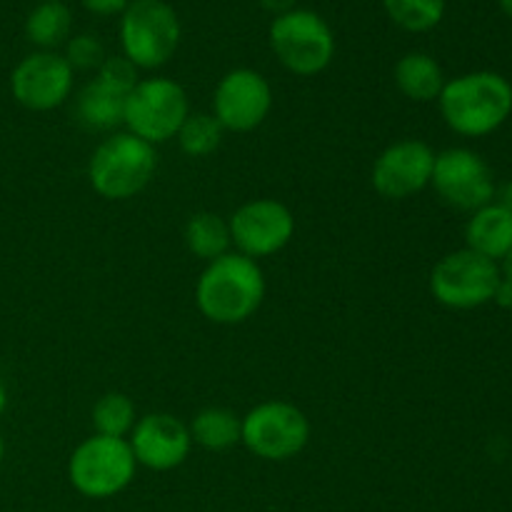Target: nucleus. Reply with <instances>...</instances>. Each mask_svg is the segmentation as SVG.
<instances>
[{"label":"nucleus","mask_w":512,"mask_h":512,"mask_svg":"<svg viewBox=\"0 0 512 512\" xmlns=\"http://www.w3.org/2000/svg\"><path fill=\"white\" fill-rule=\"evenodd\" d=\"M75 70L65 55L55 50H35L25 55L10 73V95L18 105L33 113H48L70 98Z\"/></svg>","instance_id":"obj_12"},{"label":"nucleus","mask_w":512,"mask_h":512,"mask_svg":"<svg viewBox=\"0 0 512 512\" xmlns=\"http://www.w3.org/2000/svg\"><path fill=\"white\" fill-rule=\"evenodd\" d=\"M435 150L425 140L403 138L390 143L370 170L373 190L385 200H408L430 188Z\"/></svg>","instance_id":"obj_14"},{"label":"nucleus","mask_w":512,"mask_h":512,"mask_svg":"<svg viewBox=\"0 0 512 512\" xmlns=\"http://www.w3.org/2000/svg\"><path fill=\"white\" fill-rule=\"evenodd\" d=\"M260 5H263L265 10H270V13L283 15L288 13V10H293L295 5H298V0H260Z\"/></svg>","instance_id":"obj_29"},{"label":"nucleus","mask_w":512,"mask_h":512,"mask_svg":"<svg viewBox=\"0 0 512 512\" xmlns=\"http://www.w3.org/2000/svg\"><path fill=\"white\" fill-rule=\"evenodd\" d=\"M138 473V463L125 438L90 435L68 460V480L83 498L108 500L123 493Z\"/></svg>","instance_id":"obj_5"},{"label":"nucleus","mask_w":512,"mask_h":512,"mask_svg":"<svg viewBox=\"0 0 512 512\" xmlns=\"http://www.w3.org/2000/svg\"><path fill=\"white\" fill-rule=\"evenodd\" d=\"M500 265L470 248L443 255L430 270V295L450 310H475L493 303Z\"/></svg>","instance_id":"obj_9"},{"label":"nucleus","mask_w":512,"mask_h":512,"mask_svg":"<svg viewBox=\"0 0 512 512\" xmlns=\"http://www.w3.org/2000/svg\"><path fill=\"white\" fill-rule=\"evenodd\" d=\"M138 80V68L128 58H105L95 78L78 93L75 118L88 130H115L123 125L125 100Z\"/></svg>","instance_id":"obj_13"},{"label":"nucleus","mask_w":512,"mask_h":512,"mask_svg":"<svg viewBox=\"0 0 512 512\" xmlns=\"http://www.w3.org/2000/svg\"><path fill=\"white\" fill-rule=\"evenodd\" d=\"M498 265H500V275H503L505 280H510V283H512V250L508 255H505L503 260H500Z\"/></svg>","instance_id":"obj_30"},{"label":"nucleus","mask_w":512,"mask_h":512,"mask_svg":"<svg viewBox=\"0 0 512 512\" xmlns=\"http://www.w3.org/2000/svg\"><path fill=\"white\" fill-rule=\"evenodd\" d=\"M273 110V88L253 68H235L220 78L213 93V115L223 130L250 133L268 120Z\"/></svg>","instance_id":"obj_15"},{"label":"nucleus","mask_w":512,"mask_h":512,"mask_svg":"<svg viewBox=\"0 0 512 512\" xmlns=\"http://www.w3.org/2000/svg\"><path fill=\"white\" fill-rule=\"evenodd\" d=\"M188 115L190 100L183 85L165 75H155L138 80L130 90L123 125L135 138L150 145H163L178 135Z\"/></svg>","instance_id":"obj_7"},{"label":"nucleus","mask_w":512,"mask_h":512,"mask_svg":"<svg viewBox=\"0 0 512 512\" xmlns=\"http://www.w3.org/2000/svg\"><path fill=\"white\" fill-rule=\"evenodd\" d=\"M495 175L483 155L470 148H448L435 155L430 188L448 208L475 213L493 203Z\"/></svg>","instance_id":"obj_10"},{"label":"nucleus","mask_w":512,"mask_h":512,"mask_svg":"<svg viewBox=\"0 0 512 512\" xmlns=\"http://www.w3.org/2000/svg\"><path fill=\"white\" fill-rule=\"evenodd\" d=\"M188 430L195 445L213 450V453H223L240 443V415H235L230 408L210 405L193 415Z\"/></svg>","instance_id":"obj_20"},{"label":"nucleus","mask_w":512,"mask_h":512,"mask_svg":"<svg viewBox=\"0 0 512 512\" xmlns=\"http://www.w3.org/2000/svg\"><path fill=\"white\" fill-rule=\"evenodd\" d=\"M128 445L135 463L155 473H168L188 460L193 438L183 420L170 413H148L130 430Z\"/></svg>","instance_id":"obj_16"},{"label":"nucleus","mask_w":512,"mask_h":512,"mask_svg":"<svg viewBox=\"0 0 512 512\" xmlns=\"http://www.w3.org/2000/svg\"><path fill=\"white\" fill-rule=\"evenodd\" d=\"M180 18L165 0H130L120 15L123 58L138 70H158L180 45Z\"/></svg>","instance_id":"obj_4"},{"label":"nucleus","mask_w":512,"mask_h":512,"mask_svg":"<svg viewBox=\"0 0 512 512\" xmlns=\"http://www.w3.org/2000/svg\"><path fill=\"white\" fill-rule=\"evenodd\" d=\"M183 238L190 255L205 260V263L223 258L233 248L228 220L218 213H210V210H200V213L190 215L188 223H185Z\"/></svg>","instance_id":"obj_19"},{"label":"nucleus","mask_w":512,"mask_h":512,"mask_svg":"<svg viewBox=\"0 0 512 512\" xmlns=\"http://www.w3.org/2000/svg\"><path fill=\"white\" fill-rule=\"evenodd\" d=\"M493 203L503 205L505 210H510V213H512V180H505V183L495 185Z\"/></svg>","instance_id":"obj_28"},{"label":"nucleus","mask_w":512,"mask_h":512,"mask_svg":"<svg viewBox=\"0 0 512 512\" xmlns=\"http://www.w3.org/2000/svg\"><path fill=\"white\" fill-rule=\"evenodd\" d=\"M38 3H48V0H38Z\"/></svg>","instance_id":"obj_34"},{"label":"nucleus","mask_w":512,"mask_h":512,"mask_svg":"<svg viewBox=\"0 0 512 512\" xmlns=\"http://www.w3.org/2000/svg\"><path fill=\"white\" fill-rule=\"evenodd\" d=\"M383 5L390 20L408 33H428L445 15V0H383Z\"/></svg>","instance_id":"obj_24"},{"label":"nucleus","mask_w":512,"mask_h":512,"mask_svg":"<svg viewBox=\"0 0 512 512\" xmlns=\"http://www.w3.org/2000/svg\"><path fill=\"white\" fill-rule=\"evenodd\" d=\"M5 408H8V388H5L3 378H0V415L5 413Z\"/></svg>","instance_id":"obj_31"},{"label":"nucleus","mask_w":512,"mask_h":512,"mask_svg":"<svg viewBox=\"0 0 512 512\" xmlns=\"http://www.w3.org/2000/svg\"><path fill=\"white\" fill-rule=\"evenodd\" d=\"M440 115L453 133L485 138L512 115V85L493 70H475L448 80L438 98Z\"/></svg>","instance_id":"obj_2"},{"label":"nucleus","mask_w":512,"mask_h":512,"mask_svg":"<svg viewBox=\"0 0 512 512\" xmlns=\"http://www.w3.org/2000/svg\"><path fill=\"white\" fill-rule=\"evenodd\" d=\"M498 3H500V8H503V13L512 18V0H498Z\"/></svg>","instance_id":"obj_32"},{"label":"nucleus","mask_w":512,"mask_h":512,"mask_svg":"<svg viewBox=\"0 0 512 512\" xmlns=\"http://www.w3.org/2000/svg\"><path fill=\"white\" fill-rule=\"evenodd\" d=\"M235 253L245 258H270L295 238V215L275 198H255L240 205L228 218Z\"/></svg>","instance_id":"obj_11"},{"label":"nucleus","mask_w":512,"mask_h":512,"mask_svg":"<svg viewBox=\"0 0 512 512\" xmlns=\"http://www.w3.org/2000/svg\"><path fill=\"white\" fill-rule=\"evenodd\" d=\"M465 248L500 263L512 250L510 210H505L498 203H488L470 213L468 223H465Z\"/></svg>","instance_id":"obj_17"},{"label":"nucleus","mask_w":512,"mask_h":512,"mask_svg":"<svg viewBox=\"0 0 512 512\" xmlns=\"http://www.w3.org/2000/svg\"><path fill=\"white\" fill-rule=\"evenodd\" d=\"M105 58H108V55H105L100 38H95V35L90 33L73 35V38H68V43H65V60H68V65L73 70H95V73H98V68L105 63Z\"/></svg>","instance_id":"obj_25"},{"label":"nucleus","mask_w":512,"mask_h":512,"mask_svg":"<svg viewBox=\"0 0 512 512\" xmlns=\"http://www.w3.org/2000/svg\"><path fill=\"white\" fill-rule=\"evenodd\" d=\"M223 125L215 120L213 113H193L185 118L178 130V145L188 158H208L223 143Z\"/></svg>","instance_id":"obj_23"},{"label":"nucleus","mask_w":512,"mask_h":512,"mask_svg":"<svg viewBox=\"0 0 512 512\" xmlns=\"http://www.w3.org/2000/svg\"><path fill=\"white\" fill-rule=\"evenodd\" d=\"M135 423H138V408L125 393H105L93 405L95 435L128 440Z\"/></svg>","instance_id":"obj_22"},{"label":"nucleus","mask_w":512,"mask_h":512,"mask_svg":"<svg viewBox=\"0 0 512 512\" xmlns=\"http://www.w3.org/2000/svg\"><path fill=\"white\" fill-rule=\"evenodd\" d=\"M395 85L413 103H433L445 88V73L438 60L428 53H408L395 63Z\"/></svg>","instance_id":"obj_18"},{"label":"nucleus","mask_w":512,"mask_h":512,"mask_svg":"<svg viewBox=\"0 0 512 512\" xmlns=\"http://www.w3.org/2000/svg\"><path fill=\"white\" fill-rule=\"evenodd\" d=\"M158 170L155 145L133 133H113L93 150L88 160V183L103 200H130L143 193Z\"/></svg>","instance_id":"obj_3"},{"label":"nucleus","mask_w":512,"mask_h":512,"mask_svg":"<svg viewBox=\"0 0 512 512\" xmlns=\"http://www.w3.org/2000/svg\"><path fill=\"white\" fill-rule=\"evenodd\" d=\"M3 458H5V440L3 435H0V463H3Z\"/></svg>","instance_id":"obj_33"},{"label":"nucleus","mask_w":512,"mask_h":512,"mask_svg":"<svg viewBox=\"0 0 512 512\" xmlns=\"http://www.w3.org/2000/svg\"><path fill=\"white\" fill-rule=\"evenodd\" d=\"M493 303L498 305V308H505V310L512 308V283L510 280L500 278L498 288H495V295H493Z\"/></svg>","instance_id":"obj_27"},{"label":"nucleus","mask_w":512,"mask_h":512,"mask_svg":"<svg viewBox=\"0 0 512 512\" xmlns=\"http://www.w3.org/2000/svg\"><path fill=\"white\" fill-rule=\"evenodd\" d=\"M85 10H90L93 15H123L125 8H128L130 0H80Z\"/></svg>","instance_id":"obj_26"},{"label":"nucleus","mask_w":512,"mask_h":512,"mask_svg":"<svg viewBox=\"0 0 512 512\" xmlns=\"http://www.w3.org/2000/svg\"><path fill=\"white\" fill-rule=\"evenodd\" d=\"M310 420L288 400H265L240 418V443L260 460L285 463L305 450Z\"/></svg>","instance_id":"obj_8"},{"label":"nucleus","mask_w":512,"mask_h":512,"mask_svg":"<svg viewBox=\"0 0 512 512\" xmlns=\"http://www.w3.org/2000/svg\"><path fill=\"white\" fill-rule=\"evenodd\" d=\"M70 28H73V15L63 0L38 3L25 18V38L40 50H55L58 45L68 43Z\"/></svg>","instance_id":"obj_21"},{"label":"nucleus","mask_w":512,"mask_h":512,"mask_svg":"<svg viewBox=\"0 0 512 512\" xmlns=\"http://www.w3.org/2000/svg\"><path fill=\"white\" fill-rule=\"evenodd\" d=\"M265 273L258 260L225 253L205 265L195 283V305L215 325H240L253 318L265 300Z\"/></svg>","instance_id":"obj_1"},{"label":"nucleus","mask_w":512,"mask_h":512,"mask_svg":"<svg viewBox=\"0 0 512 512\" xmlns=\"http://www.w3.org/2000/svg\"><path fill=\"white\" fill-rule=\"evenodd\" d=\"M268 40L278 63L298 78L323 73L335 58L333 30L313 10L293 8L275 15Z\"/></svg>","instance_id":"obj_6"}]
</instances>
